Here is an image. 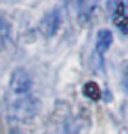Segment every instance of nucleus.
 <instances>
[{
    "mask_svg": "<svg viewBox=\"0 0 128 134\" xmlns=\"http://www.w3.org/2000/svg\"><path fill=\"white\" fill-rule=\"evenodd\" d=\"M59 24H60L59 11H57V9H53V11L47 14L42 18V21H41V32H42L47 38H51L56 32H57Z\"/></svg>",
    "mask_w": 128,
    "mask_h": 134,
    "instance_id": "obj_2",
    "label": "nucleus"
},
{
    "mask_svg": "<svg viewBox=\"0 0 128 134\" xmlns=\"http://www.w3.org/2000/svg\"><path fill=\"white\" fill-rule=\"evenodd\" d=\"M8 97H26L30 93L32 89V77L24 68H15L11 74Z\"/></svg>",
    "mask_w": 128,
    "mask_h": 134,
    "instance_id": "obj_1",
    "label": "nucleus"
},
{
    "mask_svg": "<svg viewBox=\"0 0 128 134\" xmlns=\"http://www.w3.org/2000/svg\"><path fill=\"white\" fill-rule=\"evenodd\" d=\"M127 80H128V72H127Z\"/></svg>",
    "mask_w": 128,
    "mask_h": 134,
    "instance_id": "obj_6",
    "label": "nucleus"
},
{
    "mask_svg": "<svg viewBox=\"0 0 128 134\" xmlns=\"http://www.w3.org/2000/svg\"><path fill=\"white\" fill-rule=\"evenodd\" d=\"M11 134H17V133H11Z\"/></svg>",
    "mask_w": 128,
    "mask_h": 134,
    "instance_id": "obj_7",
    "label": "nucleus"
},
{
    "mask_svg": "<svg viewBox=\"0 0 128 134\" xmlns=\"http://www.w3.org/2000/svg\"><path fill=\"white\" fill-rule=\"evenodd\" d=\"M112 42H113V33H112V30H109V29H101L97 33V42H95L97 53L103 56L112 47Z\"/></svg>",
    "mask_w": 128,
    "mask_h": 134,
    "instance_id": "obj_4",
    "label": "nucleus"
},
{
    "mask_svg": "<svg viewBox=\"0 0 128 134\" xmlns=\"http://www.w3.org/2000/svg\"><path fill=\"white\" fill-rule=\"evenodd\" d=\"M83 93L85 97H87L91 101H98L101 98V91H99V86L93 81H87L83 86Z\"/></svg>",
    "mask_w": 128,
    "mask_h": 134,
    "instance_id": "obj_5",
    "label": "nucleus"
},
{
    "mask_svg": "<svg viewBox=\"0 0 128 134\" xmlns=\"http://www.w3.org/2000/svg\"><path fill=\"white\" fill-rule=\"evenodd\" d=\"M113 24L122 30L125 35L128 33V14H127V6L125 3L118 0L116 2L115 11H113Z\"/></svg>",
    "mask_w": 128,
    "mask_h": 134,
    "instance_id": "obj_3",
    "label": "nucleus"
}]
</instances>
